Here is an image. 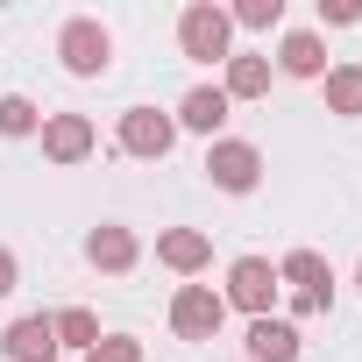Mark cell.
<instances>
[{
  "label": "cell",
  "instance_id": "6da1fadb",
  "mask_svg": "<svg viewBox=\"0 0 362 362\" xmlns=\"http://www.w3.org/2000/svg\"><path fill=\"white\" fill-rule=\"evenodd\" d=\"M177 50H185L192 64H228V57H235V22H228V8L192 0V8L177 15Z\"/></svg>",
  "mask_w": 362,
  "mask_h": 362
},
{
  "label": "cell",
  "instance_id": "7a4b0ae2",
  "mask_svg": "<svg viewBox=\"0 0 362 362\" xmlns=\"http://www.w3.org/2000/svg\"><path fill=\"white\" fill-rule=\"evenodd\" d=\"M57 57H64L71 78H100V71L114 64V36H107L93 15H71V22L57 29Z\"/></svg>",
  "mask_w": 362,
  "mask_h": 362
},
{
  "label": "cell",
  "instance_id": "3957f363",
  "mask_svg": "<svg viewBox=\"0 0 362 362\" xmlns=\"http://www.w3.org/2000/svg\"><path fill=\"white\" fill-rule=\"evenodd\" d=\"M277 284H291V313H327L334 305V270L320 249H291L277 263Z\"/></svg>",
  "mask_w": 362,
  "mask_h": 362
},
{
  "label": "cell",
  "instance_id": "277c9868",
  "mask_svg": "<svg viewBox=\"0 0 362 362\" xmlns=\"http://www.w3.org/2000/svg\"><path fill=\"white\" fill-rule=\"evenodd\" d=\"M277 263H263V256H242V263H228V305L235 313H249V320H270V305H277Z\"/></svg>",
  "mask_w": 362,
  "mask_h": 362
},
{
  "label": "cell",
  "instance_id": "5b68a950",
  "mask_svg": "<svg viewBox=\"0 0 362 362\" xmlns=\"http://www.w3.org/2000/svg\"><path fill=\"white\" fill-rule=\"evenodd\" d=\"M221 320H228V298H221L214 284H177V298H170V327H177V341H214Z\"/></svg>",
  "mask_w": 362,
  "mask_h": 362
},
{
  "label": "cell",
  "instance_id": "8992f818",
  "mask_svg": "<svg viewBox=\"0 0 362 362\" xmlns=\"http://www.w3.org/2000/svg\"><path fill=\"white\" fill-rule=\"evenodd\" d=\"M206 177H214L221 192H256V185H263V149H256V142L221 135V142L206 149Z\"/></svg>",
  "mask_w": 362,
  "mask_h": 362
},
{
  "label": "cell",
  "instance_id": "52a82bcc",
  "mask_svg": "<svg viewBox=\"0 0 362 362\" xmlns=\"http://www.w3.org/2000/svg\"><path fill=\"white\" fill-rule=\"evenodd\" d=\"M121 149H128V156L163 163V156L177 149V121H170V114H156V107H128V114H121Z\"/></svg>",
  "mask_w": 362,
  "mask_h": 362
},
{
  "label": "cell",
  "instance_id": "ba28073f",
  "mask_svg": "<svg viewBox=\"0 0 362 362\" xmlns=\"http://www.w3.org/2000/svg\"><path fill=\"white\" fill-rule=\"evenodd\" d=\"M0 355H8V362H57L64 348H57V327H50V313H22L8 334H0Z\"/></svg>",
  "mask_w": 362,
  "mask_h": 362
},
{
  "label": "cell",
  "instance_id": "9c48e42d",
  "mask_svg": "<svg viewBox=\"0 0 362 362\" xmlns=\"http://www.w3.org/2000/svg\"><path fill=\"white\" fill-rule=\"evenodd\" d=\"M36 135H43V156H50V163H86V156H93V142H100L86 114H43V128H36Z\"/></svg>",
  "mask_w": 362,
  "mask_h": 362
},
{
  "label": "cell",
  "instance_id": "30bf717a",
  "mask_svg": "<svg viewBox=\"0 0 362 362\" xmlns=\"http://www.w3.org/2000/svg\"><path fill=\"white\" fill-rule=\"evenodd\" d=\"M135 256H142V242H135L121 221H100V228L86 235V263H93V270H107V277L135 270Z\"/></svg>",
  "mask_w": 362,
  "mask_h": 362
},
{
  "label": "cell",
  "instance_id": "8fae6325",
  "mask_svg": "<svg viewBox=\"0 0 362 362\" xmlns=\"http://www.w3.org/2000/svg\"><path fill=\"white\" fill-rule=\"evenodd\" d=\"M156 263L177 270V277H199V270L214 263V242H206L199 228H163V235H156Z\"/></svg>",
  "mask_w": 362,
  "mask_h": 362
},
{
  "label": "cell",
  "instance_id": "7c38bea8",
  "mask_svg": "<svg viewBox=\"0 0 362 362\" xmlns=\"http://www.w3.org/2000/svg\"><path fill=\"white\" fill-rule=\"evenodd\" d=\"M177 128H192V135H214L221 142V128H228V93L221 86H192L185 100H177V114H170Z\"/></svg>",
  "mask_w": 362,
  "mask_h": 362
},
{
  "label": "cell",
  "instance_id": "4fadbf2b",
  "mask_svg": "<svg viewBox=\"0 0 362 362\" xmlns=\"http://www.w3.org/2000/svg\"><path fill=\"white\" fill-rule=\"evenodd\" d=\"M277 71H291V78H327V43H320L313 29H291V36L277 43Z\"/></svg>",
  "mask_w": 362,
  "mask_h": 362
},
{
  "label": "cell",
  "instance_id": "5bb4252c",
  "mask_svg": "<svg viewBox=\"0 0 362 362\" xmlns=\"http://www.w3.org/2000/svg\"><path fill=\"white\" fill-rule=\"evenodd\" d=\"M249 362H298V327L291 320H249Z\"/></svg>",
  "mask_w": 362,
  "mask_h": 362
},
{
  "label": "cell",
  "instance_id": "9a60e30c",
  "mask_svg": "<svg viewBox=\"0 0 362 362\" xmlns=\"http://www.w3.org/2000/svg\"><path fill=\"white\" fill-rule=\"evenodd\" d=\"M221 93H228V107H235V100H263V93H270V57H242V50H235Z\"/></svg>",
  "mask_w": 362,
  "mask_h": 362
},
{
  "label": "cell",
  "instance_id": "2e32d148",
  "mask_svg": "<svg viewBox=\"0 0 362 362\" xmlns=\"http://www.w3.org/2000/svg\"><path fill=\"white\" fill-rule=\"evenodd\" d=\"M50 327H57V348H78V355L100 341V320H93L86 305H64V313H50Z\"/></svg>",
  "mask_w": 362,
  "mask_h": 362
},
{
  "label": "cell",
  "instance_id": "e0dca14e",
  "mask_svg": "<svg viewBox=\"0 0 362 362\" xmlns=\"http://www.w3.org/2000/svg\"><path fill=\"white\" fill-rule=\"evenodd\" d=\"M327 114H362V64L327 71Z\"/></svg>",
  "mask_w": 362,
  "mask_h": 362
},
{
  "label": "cell",
  "instance_id": "ac0fdd59",
  "mask_svg": "<svg viewBox=\"0 0 362 362\" xmlns=\"http://www.w3.org/2000/svg\"><path fill=\"white\" fill-rule=\"evenodd\" d=\"M43 128V114H36V100H22V93H0V135H36Z\"/></svg>",
  "mask_w": 362,
  "mask_h": 362
},
{
  "label": "cell",
  "instance_id": "d6986e66",
  "mask_svg": "<svg viewBox=\"0 0 362 362\" xmlns=\"http://www.w3.org/2000/svg\"><path fill=\"white\" fill-rule=\"evenodd\" d=\"M228 22H235V29H277V22H284V0H235Z\"/></svg>",
  "mask_w": 362,
  "mask_h": 362
},
{
  "label": "cell",
  "instance_id": "ffe728a7",
  "mask_svg": "<svg viewBox=\"0 0 362 362\" xmlns=\"http://www.w3.org/2000/svg\"><path fill=\"white\" fill-rule=\"evenodd\" d=\"M86 362H142V341H135V334H100V341L86 348Z\"/></svg>",
  "mask_w": 362,
  "mask_h": 362
},
{
  "label": "cell",
  "instance_id": "44dd1931",
  "mask_svg": "<svg viewBox=\"0 0 362 362\" xmlns=\"http://www.w3.org/2000/svg\"><path fill=\"white\" fill-rule=\"evenodd\" d=\"M320 22H334V29H355V22H362V8H355V0H320Z\"/></svg>",
  "mask_w": 362,
  "mask_h": 362
},
{
  "label": "cell",
  "instance_id": "7402d4cb",
  "mask_svg": "<svg viewBox=\"0 0 362 362\" xmlns=\"http://www.w3.org/2000/svg\"><path fill=\"white\" fill-rule=\"evenodd\" d=\"M15 284H22V263H15V249H0V298H8Z\"/></svg>",
  "mask_w": 362,
  "mask_h": 362
},
{
  "label": "cell",
  "instance_id": "603a6c76",
  "mask_svg": "<svg viewBox=\"0 0 362 362\" xmlns=\"http://www.w3.org/2000/svg\"><path fill=\"white\" fill-rule=\"evenodd\" d=\"M355 284H362V270H355Z\"/></svg>",
  "mask_w": 362,
  "mask_h": 362
},
{
  "label": "cell",
  "instance_id": "cb8c5ba5",
  "mask_svg": "<svg viewBox=\"0 0 362 362\" xmlns=\"http://www.w3.org/2000/svg\"><path fill=\"white\" fill-rule=\"evenodd\" d=\"M242 362H249V355H242Z\"/></svg>",
  "mask_w": 362,
  "mask_h": 362
}]
</instances>
